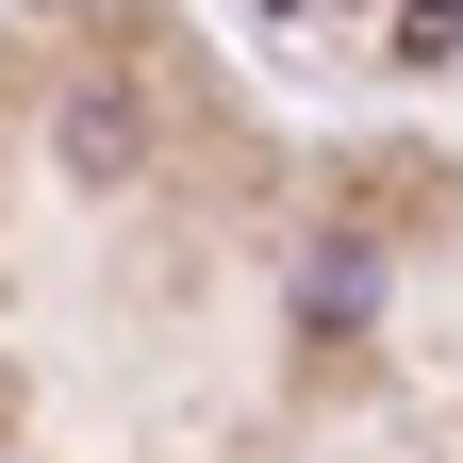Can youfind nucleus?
Masks as SVG:
<instances>
[{
  "label": "nucleus",
  "instance_id": "nucleus-1",
  "mask_svg": "<svg viewBox=\"0 0 463 463\" xmlns=\"http://www.w3.org/2000/svg\"><path fill=\"white\" fill-rule=\"evenodd\" d=\"M397 50H414V67H447V50H463V0H397Z\"/></svg>",
  "mask_w": 463,
  "mask_h": 463
}]
</instances>
